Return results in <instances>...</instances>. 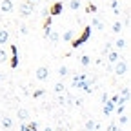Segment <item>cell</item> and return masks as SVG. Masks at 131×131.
Returning a JSON list of instances; mask_svg holds the SVG:
<instances>
[{"label": "cell", "mask_w": 131, "mask_h": 131, "mask_svg": "<svg viewBox=\"0 0 131 131\" xmlns=\"http://www.w3.org/2000/svg\"><path fill=\"white\" fill-rule=\"evenodd\" d=\"M91 26H86L84 29H82V33H80V35L78 37H75L73 40H71V49H78V47H82V46H84L89 38H91Z\"/></svg>", "instance_id": "6da1fadb"}, {"label": "cell", "mask_w": 131, "mask_h": 131, "mask_svg": "<svg viewBox=\"0 0 131 131\" xmlns=\"http://www.w3.org/2000/svg\"><path fill=\"white\" fill-rule=\"evenodd\" d=\"M115 66V75H117V77H124V75H127V71H129V64H127V60H117V62H115L113 64Z\"/></svg>", "instance_id": "7a4b0ae2"}, {"label": "cell", "mask_w": 131, "mask_h": 131, "mask_svg": "<svg viewBox=\"0 0 131 131\" xmlns=\"http://www.w3.org/2000/svg\"><path fill=\"white\" fill-rule=\"evenodd\" d=\"M62 11H64V2L62 0H53V4L47 9V15L49 16H57V15H62Z\"/></svg>", "instance_id": "3957f363"}, {"label": "cell", "mask_w": 131, "mask_h": 131, "mask_svg": "<svg viewBox=\"0 0 131 131\" xmlns=\"http://www.w3.org/2000/svg\"><path fill=\"white\" fill-rule=\"evenodd\" d=\"M9 51H11V60H9V66H11V69H16L18 68V47H16V44H11L9 46Z\"/></svg>", "instance_id": "277c9868"}, {"label": "cell", "mask_w": 131, "mask_h": 131, "mask_svg": "<svg viewBox=\"0 0 131 131\" xmlns=\"http://www.w3.org/2000/svg\"><path fill=\"white\" fill-rule=\"evenodd\" d=\"M33 11H35V4L31 2V0H26L24 4H20V9H18V13H20V16H29V15H33Z\"/></svg>", "instance_id": "5b68a950"}, {"label": "cell", "mask_w": 131, "mask_h": 131, "mask_svg": "<svg viewBox=\"0 0 131 131\" xmlns=\"http://www.w3.org/2000/svg\"><path fill=\"white\" fill-rule=\"evenodd\" d=\"M44 38H47L49 42L57 44V42L60 40V33H58L57 29H53V27H46V29H44Z\"/></svg>", "instance_id": "8992f818"}, {"label": "cell", "mask_w": 131, "mask_h": 131, "mask_svg": "<svg viewBox=\"0 0 131 131\" xmlns=\"http://www.w3.org/2000/svg\"><path fill=\"white\" fill-rule=\"evenodd\" d=\"M35 78L40 80V82H46L49 78V68H46V66H40V68L35 69Z\"/></svg>", "instance_id": "52a82bcc"}, {"label": "cell", "mask_w": 131, "mask_h": 131, "mask_svg": "<svg viewBox=\"0 0 131 131\" xmlns=\"http://www.w3.org/2000/svg\"><path fill=\"white\" fill-rule=\"evenodd\" d=\"M106 55H107V64H115L117 60H120V58H122L120 51H117V49H111V51H107Z\"/></svg>", "instance_id": "ba28073f"}, {"label": "cell", "mask_w": 131, "mask_h": 131, "mask_svg": "<svg viewBox=\"0 0 131 131\" xmlns=\"http://www.w3.org/2000/svg\"><path fill=\"white\" fill-rule=\"evenodd\" d=\"M91 27H95L96 31H104L106 29V24L102 22V18H98V16H93V20H91V24H89Z\"/></svg>", "instance_id": "9c48e42d"}, {"label": "cell", "mask_w": 131, "mask_h": 131, "mask_svg": "<svg viewBox=\"0 0 131 131\" xmlns=\"http://www.w3.org/2000/svg\"><path fill=\"white\" fill-rule=\"evenodd\" d=\"M115 106H117V104H115L113 100H107V102H104V106H102V113L106 115V117H109V115L115 111Z\"/></svg>", "instance_id": "30bf717a"}, {"label": "cell", "mask_w": 131, "mask_h": 131, "mask_svg": "<svg viewBox=\"0 0 131 131\" xmlns=\"http://www.w3.org/2000/svg\"><path fill=\"white\" fill-rule=\"evenodd\" d=\"M16 117H18L20 122H27V120H29V111L24 109V107H20L18 111H16Z\"/></svg>", "instance_id": "8fae6325"}, {"label": "cell", "mask_w": 131, "mask_h": 131, "mask_svg": "<svg viewBox=\"0 0 131 131\" xmlns=\"http://www.w3.org/2000/svg\"><path fill=\"white\" fill-rule=\"evenodd\" d=\"M0 9L4 13H11L13 11V0H2L0 2Z\"/></svg>", "instance_id": "7c38bea8"}, {"label": "cell", "mask_w": 131, "mask_h": 131, "mask_svg": "<svg viewBox=\"0 0 131 131\" xmlns=\"http://www.w3.org/2000/svg\"><path fill=\"white\" fill-rule=\"evenodd\" d=\"M113 47L117 49V51H122V49H126V47H127V40L120 37V38H117V42L113 44Z\"/></svg>", "instance_id": "4fadbf2b"}, {"label": "cell", "mask_w": 131, "mask_h": 131, "mask_svg": "<svg viewBox=\"0 0 131 131\" xmlns=\"http://www.w3.org/2000/svg\"><path fill=\"white\" fill-rule=\"evenodd\" d=\"M0 124L4 129H11L13 127V118L11 117H0Z\"/></svg>", "instance_id": "5bb4252c"}, {"label": "cell", "mask_w": 131, "mask_h": 131, "mask_svg": "<svg viewBox=\"0 0 131 131\" xmlns=\"http://www.w3.org/2000/svg\"><path fill=\"white\" fill-rule=\"evenodd\" d=\"M60 38H64V42H71L75 38V31L73 29H66L64 35H60Z\"/></svg>", "instance_id": "9a60e30c"}, {"label": "cell", "mask_w": 131, "mask_h": 131, "mask_svg": "<svg viewBox=\"0 0 131 131\" xmlns=\"http://www.w3.org/2000/svg\"><path fill=\"white\" fill-rule=\"evenodd\" d=\"M127 124H129V115H127V113H120V115H118V126L124 127V126H127Z\"/></svg>", "instance_id": "2e32d148"}, {"label": "cell", "mask_w": 131, "mask_h": 131, "mask_svg": "<svg viewBox=\"0 0 131 131\" xmlns=\"http://www.w3.org/2000/svg\"><path fill=\"white\" fill-rule=\"evenodd\" d=\"M9 40V31L7 29H0V46H4Z\"/></svg>", "instance_id": "e0dca14e"}, {"label": "cell", "mask_w": 131, "mask_h": 131, "mask_svg": "<svg viewBox=\"0 0 131 131\" xmlns=\"http://www.w3.org/2000/svg\"><path fill=\"white\" fill-rule=\"evenodd\" d=\"M80 6H82L80 0H69V2H68V7H69L71 11H78V9H80Z\"/></svg>", "instance_id": "ac0fdd59"}, {"label": "cell", "mask_w": 131, "mask_h": 131, "mask_svg": "<svg viewBox=\"0 0 131 131\" xmlns=\"http://www.w3.org/2000/svg\"><path fill=\"white\" fill-rule=\"evenodd\" d=\"M80 66H82V68H89V66H91V57L82 55L80 57Z\"/></svg>", "instance_id": "d6986e66"}, {"label": "cell", "mask_w": 131, "mask_h": 131, "mask_svg": "<svg viewBox=\"0 0 131 131\" xmlns=\"http://www.w3.org/2000/svg\"><path fill=\"white\" fill-rule=\"evenodd\" d=\"M68 75H69V68H68V66H60V68H58V77L66 78Z\"/></svg>", "instance_id": "ffe728a7"}, {"label": "cell", "mask_w": 131, "mask_h": 131, "mask_svg": "<svg viewBox=\"0 0 131 131\" xmlns=\"http://www.w3.org/2000/svg\"><path fill=\"white\" fill-rule=\"evenodd\" d=\"M111 27H113L111 31H113V33H117V35H118V33L122 31V22H118V20H117V22H113V26H111Z\"/></svg>", "instance_id": "44dd1931"}, {"label": "cell", "mask_w": 131, "mask_h": 131, "mask_svg": "<svg viewBox=\"0 0 131 131\" xmlns=\"http://www.w3.org/2000/svg\"><path fill=\"white\" fill-rule=\"evenodd\" d=\"M6 60H7V51L4 47H0V64H4Z\"/></svg>", "instance_id": "7402d4cb"}, {"label": "cell", "mask_w": 131, "mask_h": 131, "mask_svg": "<svg viewBox=\"0 0 131 131\" xmlns=\"http://www.w3.org/2000/svg\"><path fill=\"white\" fill-rule=\"evenodd\" d=\"M55 93L57 95H62L64 93V84H62V82H57V84H55Z\"/></svg>", "instance_id": "603a6c76"}, {"label": "cell", "mask_w": 131, "mask_h": 131, "mask_svg": "<svg viewBox=\"0 0 131 131\" xmlns=\"http://www.w3.org/2000/svg\"><path fill=\"white\" fill-rule=\"evenodd\" d=\"M27 131H38V124H37V122H29V120H27Z\"/></svg>", "instance_id": "cb8c5ba5"}, {"label": "cell", "mask_w": 131, "mask_h": 131, "mask_svg": "<svg viewBox=\"0 0 131 131\" xmlns=\"http://www.w3.org/2000/svg\"><path fill=\"white\" fill-rule=\"evenodd\" d=\"M86 11H88V15H89V13H96V6H95L93 2H89V4L86 6Z\"/></svg>", "instance_id": "d4e9b609"}, {"label": "cell", "mask_w": 131, "mask_h": 131, "mask_svg": "<svg viewBox=\"0 0 131 131\" xmlns=\"http://www.w3.org/2000/svg\"><path fill=\"white\" fill-rule=\"evenodd\" d=\"M84 127H86V131H89V129H95V122H93V120L89 118V120H86Z\"/></svg>", "instance_id": "484cf974"}, {"label": "cell", "mask_w": 131, "mask_h": 131, "mask_svg": "<svg viewBox=\"0 0 131 131\" xmlns=\"http://www.w3.org/2000/svg\"><path fill=\"white\" fill-rule=\"evenodd\" d=\"M18 33H20V35H27V33H29V27H27L26 24H22V26L18 27Z\"/></svg>", "instance_id": "4316f807"}, {"label": "cell", "mask_w": 131, "mask_h": 131, "mask_svg": "<svg viewBox=\"0 0 131 131\" xmlns=\"http://www.w3.org/2000/svg\"><path fill=\"white\" fill-rule=\"evenodd\" d=\"M44 95H46V89H35V91H33V96H35V98L44 96Z\"/></svg>", "instance_id": "83f0119b"}, {"label": "cell", "mask_w": 131, "mask_h": 131, "mask_svg": "<svg viewBox=\"0 0 131 131\" xmlns=\"http://www.w3.org/2000/svg\"><path fill=\"white\" fill-rule=\"evenodd\" d=\"M111 49H113V44H111V42H107V44L104 46V55H106L107 51H111Z\"/></svg>", "instance_id": "f1b7e54d"}, {"label": "cell", "mask_w": 131, "mask_h": 131, "mask_svg": "<svg viewBox=\"0 0 131 131\" xmlns=\"http://www.w3.org/2000/svg\"><path fill=\"white\" fill-rule=\"evenodd\" d=\"M107 100H109V95H107V93H102V96H100V102L104 104V102H107Z\"/></svg>", "instance_id": "f546056e"}, {"label": "cell", "mask_w": 131, "mask_h": 131, "mask_svg": "<svg viewBox=\"0 0 131 131\" xmlns=\"http://www.w3.org/2000/svg\"><path fill=\"white\" fill-rule=\"evenodd\" d=\"M109 7H111V9L118 7V0H111V2H109Z\"/></svg>", "instance_id": "4dcf8cb0"}, {"label": "cell", "mask_w": 131, "mask_h": 131, "mask_svg": "<svg viewBox=\"0 0 131 131\" xmlns=\"http://www.w3.org/2000/svg\"><path fill=\"white\" fill-rule=\"evenodd\" d=\"M73 102H75V106H78V107H80L82 104H84V98H75Z\"/></svg>", "instance_id": "1f68e13d"}, {"label": "cell", "mask_w": 131, "mask_h": 131, "mask_svg": "<svg viewBox=\"0 0 131 131\" xmlns=\"http://www.w3.org/2000/svg\"><path fill=\"white\" fill-rule=\"evenodd\" d=\"M120 95H122V96H129V88L126 86V88L122 89V93H120Z\"/></svg>", "instance_id": "d6a6232c"}, {"label": "cell", "mask_w": 131, "mask_h": 131, "mask_svg": "<svg viewBox=\"0 0 131 131\" xmlns=\"http://www.w3.org/2000/svg\"><path fill=\"white\" fill-rule=\"evenodd\" d=\"M20 131H27V122H22L20 124Z\"/></svg>", "instance_id": "836d02e7"}, {"label": "cell", "mask_w": 131, "mask_h": 131, "mask_svg": "<svg viewBox=\"0 0 131 131\" xmlns=\"http://www.w3.org/2000/svg\"><path fill=\"white\" fill-rule=\"evenodd\" d=\"M58 104H62V106H64V104H66V96H62V95H60V96H58Z\"/></svg>", "instance_id": "e575fe53"}, {"label": "cell", "mask_w": 131, "mask_h": 131, "mask_svg": "<svg viewBox=\"0 0 131 131\" xmlns=\"http://www.w3.org/2000/svg\"><path fill=\"white\" fill-rule=\"evenodd\" d=\"M4 80H6V73H2V71H0V84H2Z\"/></svg>", "instance_id": "d590c367"}, {"label": "cell", "mask_w": 131, "mask_h": 131, "mask_svg": "<svg viewBox=\"0 0 131 131\" xmlns=\"http://www.w3.org/2000/svg\"><path fill=\"white\" fill-rule=\"evenodd\" d=\"M44 131H55V129H53V127H49V126H47V127H44Z\"/></svg>", "instance_id": "8d00e7d4"}, {"label": "cell", "mask_w": 131, "mask_h": 131, "mask_svg": "<svg viewBox=\"0 0 131 131\" xmlns=\"http://www.w3.org/2000/svg\"><path fill=\"white\" fill-rule=\"evenodd\" d=\"M31 2H33V4H37V2H40V0H31Z\"/></svg>", "instance_id": "74e56055"}, {"label": "cell", "mask_w": 131, "mask_h": 131, "mask_svg": "<svg viewBox=\"0 0 131 131\" xmlns=\"http://www.w3.org/2000/svg\"><path fill=\"white\" fill-rule=\"evenodd\" d=\"M62 2H64V0H62Z\"/></svg>", "instance_id": "f35d334b"}]
</instances>
